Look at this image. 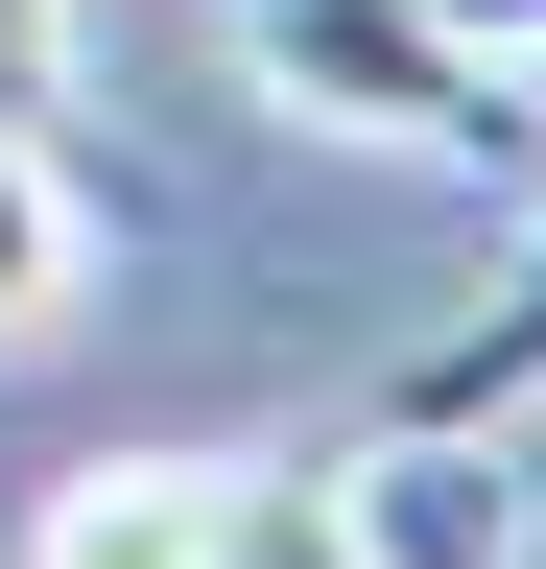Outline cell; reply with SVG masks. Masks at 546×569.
<instances>
[{
    "label": "cell",
    "mask_w": 546,
    "mask_h": 569,
    "mask_svg": "<svg viewBox=\"0 0 546 569\" xmlns=\"http://www.w3.org/2000/svg\"><path fill=\"white\" fill-rule=\"evenodd\" d=\"M238 71L286 119H332V142H404V167H523V71L499 48H451L428 0H238Z\"/></svg>",
    "instance_id": "6da1fadb"
},
{
    "label": "cell",
    "mask_w": 546,
    "mask_h": 569,
    "mask_svg": "<svg viewBox=\"0 0 546 569\" xmlns=\"http://www.w3.org/2000/svg\"><path fill=\"white\" fill-rule=\"evenodd\" d=\"M24 569H357V546H332L309 451H96V475H48Z\"/></svg>",
    "instance_id": "7a4b0ae2"
},
{
    "label": "cell",
    "mask_w": 546,
    "mask_h": 569,
    "mask_svg": "<svg viewBox=\"0 0 546 569\" xmlns=\"http://www.w3.org/2000/svg\"><path fill=\"white\" fill-rule=\"evenodd\" d=\"M332 546H357V569H523V427L380 403L357 451H332Z\"/></svg>",
    "instance_id": "3957f363"
},
{
    "label": "cell",
    "mask_w": 546,
    "mask_h": 569,
    "mask_svg": "<svg viewBox=\"0 0 546 569\" xmlns=\"http://www.w3.org/2000/svg\"><path fill=\"white\" fill-rule=\"evenodd\" d=\"M72 284H96V190H72V142H48V119H0V356L72 332Z\"/></svg>",
    "instance_id": "277c9868"
},
{
    "label": "cell",
    "mask_w": 546,
    "mask_h": 569,
    "mask_svg": "<svg viewBox=\"0 0 546 569\" xmlns=\"http://www.w3.org/2000/svg\"><path fill=\"white\" fill-rule=\"evenodd\" d=\"M380 403H428V427H523V403H546V238L499 261V309H451V332L404 356Z\"/></svg>",
    "instance_id": "5b68a950"
},
{
    "label": "cell",
    "mask_w": 546,
    "mask_h": 569,
    "mask_svg": "<svg viewBox=\"0 0 546 569\" xmlns=\"http://www.w3.org/2000/svg\"><path fill=\"white\" fill-rule=\"evenodd\" d=\"M72 96V0H0V119H48Z\"/></svg>",
    "instance_id": "8992f818"
},
{
    "label": "cell",
    "mask_w": 546,
    "mask_h": 569,
    "mask_svg": "<svg viewBox=\"0 0 546 569\" xmlns=\"http://www.w3.org/2000/svg\"><path fill=\"white\" fill-rule=\"evenodd\" d=\"M451 48H499V71H546V0H428Z\"/></svg>",
    "instance_id": "52a82bcc"
}]
</instances>
